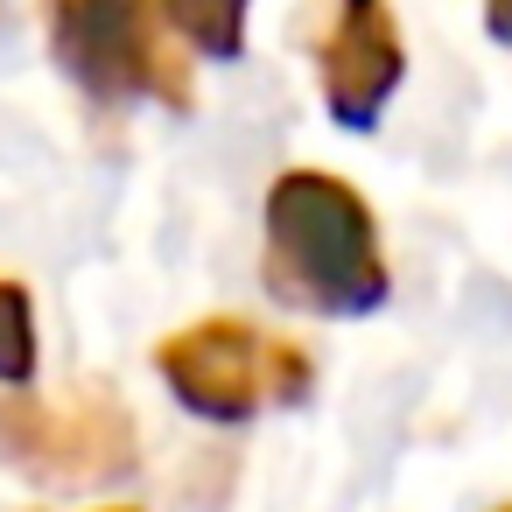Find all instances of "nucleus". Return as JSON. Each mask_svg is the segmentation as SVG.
Instances as JSON below:
<instances>
[{"mask_svg": "<svg viewBox=\"0 0 512 512\" xmlns=\"http://www.w3.org/2000/svg\"><path fill=\"white\" fill-rule=\"evenodd\" d=\"M36 379V302L22 281H0V386H29Z\"/></svg>", "mask_w": 512, "mask_h": 512, "instance_id": "obj_7", "label": "nucleus"}, {"mask_svg": "<svg viewBox=\"0 0 512 512\" xmlns=\"http://www.w3.org/2000/svg\"><path fill=\"white\" fill-rule=\"evenodd\" d=\"M50 50L64 78L99 99V106H134V99H190V78L162 50L148 0H50Z\"/></svg>", "mask_w": 512, "mask_h": 512, "instance_id": "obj_4", "label": "nucleus"}, {"mask_svg": "<svg viewBox=\"0 0 512 512\" xmlns=\"http://www.w3.org/2000/svg\"><path fill=\"white\" fill-rule=\"evenodd\" d=\"M246 15H253V0H162V22L197 57H218V64L246 50Z\"/></svg>", "mask_w": 512, "mask_h": 512, "instance_id": "obj_6", "label": "nucleus"}, {"mask_svg": "<svg viewBox=\"0 0 512 512\" xmlns=\"http://www.w3.org/2000/svg\"><path fill=\"white\" fill-rule=\"evenodd\" d=\"M260 274L274 302L309 316H372L386 302V253L372 204L323 169H288L267 190V253Z\"/></svg>", "mask_w": 512, "mask_h": 512, "instance_id": "obj_1", "label": "nucleus"}, {"mask_svg": "<svg viewBox=\"0 0 512 512\" xmlns=\"http://www.w3.org/2000/svg\"><path fill=\"white\" fill-rule=\"evenodd\" d=\"M316 78H323V106L337 127L351 134L379 127L386 99L407 78V43L386 0H337V15L316 43Z\"/></svg>", "mask_w": 512, "mask_h": 512, "instance_id": "obj_5", "label": "nucleus"}, {"mask_svg": "<svg viewBox=\"0 0 512 512\" xmlns=\"http://www.w3.org/2000/svg\"><path fill=\"white\" fill-rule=\"evenodd\" d=\"M505 512H512V505H505Z\"/></svg>", "mask_w": 512, "mask_h": 512, "instance_id": "obj_10", "label": "nucleus"}, {"mask_svg": "<svg viewBox=\"0 0 512 512\" xmlns=\"http://www.w3.org/2000/svg\"><path fill=\"white\" fill-rule=\"evenodd\" d=\"M99 512H134V505H99Z\"/></svg>", "mask_w": 512, "mask_h": 512, "instance_id": "obj_9", "label": "nucleus"}, {"mask_svg": "<svg viewBox=\"0 0 512 512\" xmlns=\"http://www.w3.org/2000/svg\"><path fill=\"white\" fill-rule=\"evenodd\" d=\"M155 372L204 421H253L267 407L309 400V386H316V365H309L302 344L267 337V330H253L239 316H204V323L162 337Z\"/></svg>", "mask_w": 512, "mask_h": 512, "instance_id": "obj_2", "label": "nucleus"}, {"mask_svg": "<svg viewBox=\"0 0 512 512\" xmlns=\"http://www.w3.org/2000/svg\"><path fill=\"white\" fill-rule=\"evenodd\" d=\"M0 463L43 491H99L134 477V414L106 386H78L71 400L0 393Z\"/></svg>", "mask_w": 512, "mask_h": 512, "instance_id": "obj_3", "label": "nucleus"}, {"mask_svg": "<svg viewBox=\"0 0 512 512\" xmlns=\"http://www.w3.org/2000/svg\"><path fill=\"white\" fill-rule=\"evenodd\" d=\"M484 29L512 50V0H484Z\"/></svg>", "mask_w": 512, "mask_h": 512, "instance_id": "obj_8", "label": "nucleus"}]
</instances>
